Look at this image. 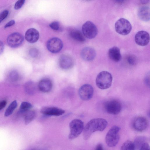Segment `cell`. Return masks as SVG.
<instances>
[{"instance_id": "6da1fadb", "label": "cell", "mask_w": 150, "mask_h": 150, "mask_svg": "<svg viewBox=\"0 0 150 150\" xmlns=\"http://www.w3.org/2000/svg\"><path fill=\"white\" fill-rule=\"evenodd\" d=\"M107 125V121L104 119L97 118L91 119L84 127L83 131L84 139L88 140L92 134L96 131H103Z\"/></svg>"}, {"instance_id": "7a4b0ae2", "label": "cell", "mask_w": 150, "mask_h": 150, "mask_svg": "<svg viewBox=\"0 0 150 150\" xmlns=\"http://www.w3.org/2000/svg\"><path fill=\"white\" fill-rule=\"evenodd\" d=\"M112 77L111 74L106 71H103L97 75L96 79V84L100 89H108L111 86Z\"/></svg>"}, {"instance_id": "d4e9b609", "label": "cell", "mask_w": 150, "mask_h": 150, "mask_svg": "<svg viewBox=\"0 0 150 150\" xmlns=\"http://www.w3.org/2000/svg\"><path fill=\"white\" fill-rule=\"evenodd\" d=\"M17 103L16 100L13 101L8 106L5 113L6 116H8L11 114L16 108Z\"/></svg>"}, {"instance_id": "5b68a950", "label": "cell", "mask_w": 150, "mask_h": 150, "mask_svg": "<svg viewBox=\"0 0 150 150\" xmlns=\"http://www.w3.org/2000/svg\"><path fill=\"white\" fill-rule=\"evenodd\" d=\"M115 27L117 33L123 35L128 34L132 29V25L130 22L124 18H120L116 22Z\"/></svg>"}, {"instance_id": "d590c367", "label": "cell", "mask_w": 150, "mask_h": 150, "mask_svg": "<svg viewBox=\"0 0 150 150\" xmlns=\"http://www.w3.org/2000/svg\"><path fill=\"white\" fill-rule=\"evenodd\" d=\"M96 150H103V147L102 144H98L96 148Z\"/></svg>"}, {"instance_id": "4316f807", "label": "cell", "mask_w": 150, "mask_h": 150, "mask_svg": "<svg viewBox=\"0 0 150 150\" xmlns=\"http://www.w3.org/2000/svg\"><path fill=\"white\" fill-rule=\"evenodd\" d=\"M50 27L52 30L57 31L60 28V25L59 23L57 21H53L49 24Z\"/></svg>"}, {"instance_id": "8fae6325", "label": "cell", "mask_w": 150, "mask_h": 150, "mask_svg": "<svg viewBox=\"0 0 150 150\" xmlns=\"http://www.w3.org/2000/svg\"><path fill=\"white\" fill-rule=\"evenodd\" d=\"M59 64L60 67L64 70L71 69L74 64V60L70 55L67 54L62 55L59 57Z\"/></svg>"}, {"instance_id": "2e32d148", "label": "cell", "mask_w": 150, "mask_h": 150, "mask_svg": "<svg viewBox=\"0 0 150 150\" xmlns=\"http://www.w3.org/2000/svg\"><path fill=\"white\" fill-rule=\"evenodd\" d=\"M52 83L50 79L48 78H44L41 79L39 82L38 87L39 90L44 93L50 92L52 89Z\"/></svg>"}, {"instance_id": "5bb4252c", "label": "cell", "mask_w": 150, "mask_h": 150, "mask_svg": "<svg viewBox=\"0 0 150 150\" xmlns=\"http://www.w3.org/2000/svg\"><path fill=\"white\" fill-rule=\"evenodd\" d=\"M41 112L47 116H58L63 114L65 111L61 108L52 106H45L41 109Z\"/></svg>"}, {"instance_id": "f546056e", "label": "cell", "mask_w": 150, "mask_h": 150, "mask_svg": "<svg viewBox=\"0 0 150 150\" xmlns=\"http://www.w3.org/2000/svg\"><path fill=\"white\" fill-rule=\"evenodd\" d=\"M139 150H150V146L148 143L144 141L139 147Z\"/></svg>"}, {"instance_id": "83f0119b", "label": "cell", "mask_w": 150, "mask_h": 150, "mask_svg": "<svg viewBox=\"0 0 150 150\" xmlns=\"http://www.w3.org/2000/svg\"><path fill=\"white\" fill-rule=\"evenodd\" d=\"M10 77L11 80L13 82L18 81L19 79V75L16 71H13L10 74Z\"/></svg>"}, {"instance_id": "ac0fdd59", "label": "cell", "mask_w": 150, "mask_h": 150, "mask_svg": "<svg viewBox=\"0 0 150 150\" xmlns=\"http://www.w3.org/2000/svg\"><path fill=\"white\" fill-rule=\"evenodd\" d=\"M149 7L148 6H143L139 8L137 12L138 16L141 20L147 22L150 19Z\"/></svg>"}, {"instance_id": "8992f818", "label": "cell", "mask_w": 150, "mask_h": 150, "mask_svg": "<svg viewBox=\"0 0 150 150\" xmlns=\"http://www.w3.org/2000/svg\"><path fill=\"white\" fill-rule=\"evenodd\" d=\"M106 112L112 115H117L121 112L122 105L119 101L115 99H111L107 101L104 104Z\"/></svg>"}, {"instance_id": "e0dca14e", "label": "cell", "mask_w": 150, "mask_h": 150, "mask_svg": "<svg viewBox=\"0 0 150 150\" xmlns=\"http://www.w3.org/2000/svg\"><path fill=\"white\" fill-rule=\"evenodd\" d=\"M39 33L35 29L30 28L28 29L25 32V38L29 42L33 43L36 42L39 39Z\"/></svg>"}, {"instance_id": "9a60e30c", "label": "cell", "mask_w": 150, "mask_h": 150, "mask_svg": "<svg viewBox=\"0 0 150 150\" xmlns=\"http://www.w3.org/2000/svg\"><path fill=\"white\" fill-rule=\"evenodd\" d=\"M96 53L95 50L90 47H86L83 48L81 52L82 58L84 60L91 61L96 57Z\"/></svg>"}, {"instance_id": "484cf974", "label": "cell", "mask_w": 150, "mask_h": 150, "mask_svg": "<svg viewBox=\"0 0 150 150\" xmlns=\"http://www.w3.org/2000/svg\"><path fill=\"white\" fill-rule=\"evenodd\" d=\"M29 53L32 57L34 58L38 57L39 55V50L35 48H31L29 50Z\"/></svg>"}, {"instance_id": "836d02e7", "label": "cell", "mask_w": 150, "mask_h": 150, "mask_svg": "<svg viewBox=\"0 0 150 150\" xmlns=\"http://www.w3.org/2000/svg\"><path fill=\"white\" fill-rule=\"evenodd\" d=\"M7 104L6 100H4L0 102V111L5 107Z\"/></svg>"}, {"instance_id": "e575fe53", "label": "cell", "mask_w": 150, "mask_h": 150, "mask_svg": "<svg viewBox=\"0 0 150 150\" xmlns=\"http://www.w3.org/2000/svg\"><path fill=\"white\" fill-rule=\"evenodd\" d=\"M4 48V45L3 43L0 41V55L3 52Z\"/></svg>"}, {"instance_id": "d6986e66", "label": "cell", "mask_w": 150, "mask_h": 150, "mask_svg": "<svg viewBox=\"0 0 150 150\" xmlns=\"http://www.w3.org/2000/svg\"><path fill=\"white\" fill-rule=\"evenodd\" d=\"M108 55L110 59L115 62L119 61L121 58L120 50L117 47L110 48L108 50Z\"/></svg>"}, {"instance_id": "4fadbf2b", "label": "cell", "mask_w": 150, "mask_h": 150, "mask_svg": "<svg viewBox=\"0 0 150 150\" xmlns=\"http://www.w3.org/2000/svg\"><path fill=\"white\" fill-rule=\"evenodd\" d=\"M150 36L147 32L141 30L137 32L135 36V41L138 45L141 46L146 45L149 42Z\"/></svg>"}, {"instance_id": "9c48e42d", "label": "cell", "mask_w": 150, "mask_h": 150, "mask_svg": "<svg viewBox=\"0 0 150 150\" xmlns=\"http://www.w3.org/2000/svg\"><path fill=\"white\" fill-rule=\"evenodd\" d=\"M23 40L24 37L21 34L18 33H14L8 36L7 42L10 47L15 48L20 46Z\"/></svg>"}, {"instance_id": "8d00e7d4", "label": "cell", "mask_w": 150, "mask_h": 150, "mask_svg": "<svg viewBox=\"0 0 150 150\" xmlns=\"http://www.w3.org/2000/svg\"><path fill=\"white\" fill-rule=\"evenodd\" d=\"M140 2L142 4H146L147 3L149 0H140Z\"/></svg>"}, {"instance_id": "cb8c5ba5", "label": "cell", "mask_w": 150, "mask_h": 150, "mask_svg": "<svg viewBox=\"0 0 150 150\" xmlns=\"http://www.w3.org/2000/svg\"><path fill=\"white\" fill-rule=\"evenodd\" d=\"M32 108V105L30 103L26 102H23L20 105L19 112L24 115L26 112L31 110Z\"/></svg>"}, {"instance_id": "30bf717a", "label": "cell", "mask_w": 150, "mask_h": 150, "mask_svg": "<svg viewBox=\"0 0 150 150\" xmlns=\"http://www.w3.org/2000/svg\"><path fill=\"white\" fill-rule=\"evenodd\" d=\"M93 91V88L91 85L86 84L80 87L79 91V94L81 99L88 100L92 97Z\"/></svg>"}, {"instance_id": "d6a6232c", "label": "cell", "mask_w": 150, "mask_h": 150, "mask_svg": "<svg viewBox=\"0 0 150 150\" xmlns=\"http://www.w3.org/2000/svg\"><path fill=\"white\" fill-rule=\"evenodd\" d=\"M15 23V21L12 20L7 23L5 25L4 28H6L13 25Z\"/></svg>"}, {"instance_id": "7402d4cb", "label": "cell", "mask_w": 150, "mask_h": 150, "mask_svg": "<svg viewBox=\"0 0 150 150\" xmlns=\"http://www.w3.org/2000/svg\"><path fill=\"white\" fill-rule=\"evenodd\" d=\"M36 115L35 111L31 110L25 113L24 114L25 124L26 125L29 124L34 119Z\"/></svg>"}, {"instance_id": "7c38bea8", "label": "cell", "mask_w": 150, "mask_h": 150, "mask_svg": "<svg viewBox=\"0 0 150 150\" xmlns=\"http://www.w3.org/2000/svg\"><path fill=\"white\" fill-rule=\"evenodd\" d=\"M148 122L144 117L139 116L134 119L132 123V127L135 130L139 132L144 131L147 128Z\"/></svg>"}, {"instance_id": "74e56055", "label": "cell", "mask_w": 150, "mask_h": 150, "mask_svg": "<svg viewBox=\"0 0 150 150\" xmlns=\"http://www.w3.org/2000/svg\"><path fill=\"white\" fill-rule=\"evenodd\" d=\"M124 0H115V1L118 3L122 2Z\"/></svg>"}, {"instance_id": "52a82bcc", "label": "cell", "mask_w": 150, "mask_h": 150, "mask_svg": "<svg viewBox=\"0 0 150 150\" xmlns=\"http://www.w3.org/2000/svg\"><path fill=\"white\" fill-rule=\"evenodd\" d=\"M82 33L84 36L88 39H92L97 35L98 30L96 25L90 21L85 23L82 26Z\"/></svg>"}, {"instance_id": "3957f363", "label": "cell", "mask_w": 150, "mask_h": 150, "mask_svg": "<svg viewBox=\"0 0 150 150\" xmlns=\"http://www.w3.org/2000/svg\"><path fill=\"white\" fill-rule=\"evenodd\" d=\"M120 127L117 126H112L108 132L105 137V142L110 147L116 146L118 143L119 139V132Z\"/></svg>"}, {"instance_id": "f1b7e54d", "label": "cell", "mask_w": 150, "mask_h": 150, "mask_svg": "<svg viewBox=\"0 0 150 150\" xmlns=\"http://www.w3.org/2000/svg\"><path fill=\"white\" fill-rule=\"evenodd\" d=\"M25 0H18L17 1L14 5V8L16 10L20 9L23 5Z\"/></svg>"}, {"instance_id": "4dcf8cb0", "label": "cell", "mask_w": 150, "mask_h": 150, "mask_svg": "<svg viewBox=\"0 0 150 150\" xmlns=\"http://www.w3.org/2000/svg\"><path fill=\"white\" fill-rule=\"evenodd\" d=\"M8 14V11L7 10H5L0 13V23L7 17Z\"/></svg>"}, {"instance_id": "603a6c76", "label": "cell", "mask_w": 150, "mask_h": 150, "mask_svg": "<svg viewBox=\"0 0 150 150\" xmlns=\"http://www.w3.org/2000/svg\"><path fill=\"white\" fill-rule=\"evenodd\" d=\"M135 149L134 143L130 140H127L121 146L120 149L122 150H133Z\"/></svg>"}, {"instance_id": "1f68e13d", "label": "cell", "mask_w": 150, "mask_h": 150, "mask_svg": "<svg viewBox=\"0 0 150 150\" xmlns=\"http://www.w3.org/2000/svg\"><path fill=\"white\" fill-rule=\"evenodd\" d=\"M127 61L130 64L134 65L136 63V59L134 56H129L127 57Z\"/></svg>"}, {"instance_id": "277c9868", "label": "cell", "mask_w": 150, "mask_h": 150, "mask_svg": "<svg viewBox=\"0 0 150 150\" xmlns=\"http://www.w3.org/2000/svg\"><path fill=\"white\" fill-rule=\"evenodd\" d=\"M70 132L69 138L73 139L77 137L82 132L84 128L83 122L81 120L74 119L69 123Z\"/></svg>"}, {"instance_id": "44dd1931", "label": "cell", "mask_w": 150, "mask_h": 150, "mask_svg": "<svg viewBox=\"0 0 150 150\" xmlns=\"http://www.w3.org/2000/svg\"><path fill=\"white\" fill-rule=\"evenodd\" d=\"M25 93L28 94L32 95L35 93L36 90V86L33 81H29L25 83L24 86Z\"/></svg>"}, {"instance_id": "ba28073f", "label": "cell", "mask_w": 150, "mask_h": 150, "mask_svg": "<svg viewBox=\"0 0 150 150\" xmlns=\"http://www.w3.org/2000/svg\"><path fill=\"white\" fill-rule=\"evenodd\" d=\"M63 46L62 41L59 38L54 37L50 39L47 42V46L48 50L53 53L59 52Z\"/></svg>"}, {"instance_id": "ffe728a7", "label": "cell", "mask_w": 150, "mask_h": 150, "mask_svg": "<svg viewBox=\"0 0 150 150\" xmlns=\"http://www.w3.org/2000/svg\"><path fill=\"white\" fill-rule=\"evenodd\" d=\"M70 37L73 40L78 42L83 43L86 40L85 37L80 30L72 29L69 32Z\"/></svg>"}]
</instances>
